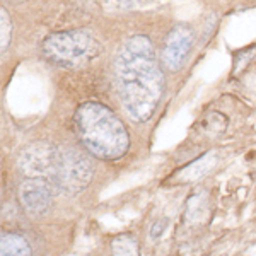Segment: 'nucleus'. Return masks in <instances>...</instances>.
Here are the masks:
<instances>
[{"label":"nucleus","instance_id":"nucleus-7","mask_svg":"<svg viewBox=\"0 0 256 256\" xmlns=\"http://www.w3.org/2000/svg\"><path fill=\"white\" fill-rule=\"evenodd\" d=\"M56 190L41 178H26L19 186V202L31 217H41L52 207Z\"/></svg>","mask_w":256,"mask_h":256},{"label":"nucleus","instance_id":"nucleus-12","mask_svg":"<svg viewBox=\"0 0 256 256\" xmlns=\"http://www.w3.org/2000/svg\"><path fill=\"white\" fill-rule=\"evenodd\" d=\"M0 26H2V32H0V44H2V55L7 52L10 44V38H12V24H10V16L7 14V10L0 9Z\"/></svg>","mask_w":256,"mask_h":256},{"label":"nucleus","instance_id":"nucleus-6","mask_svg":"<svg viewBox=\"0 0 256 256\" xmlns=\"http://www.w3.org/2000/svg\"><path fill=\"white\" fill-rule=\"evenodd\" d=\"M193 41H195V34L184 24H176L168 32L162 53H160V64L168 72H178L183 67L193 48Z\"/></svg>","mask_w":256,"mask_h":256},{"label":"nucleus","instance_id":"nucleus-3","mask_svg":"<svg viewBox=\"0 0 256 256\" xmlns=\"http://www.w3.org/2000/svg\"><path fill=\"white\" fill-rule=\"evenodd\" d=\"M41 53L58 67H76L99 53L98 41L88 30H72L48 34L41 43Z\"/></svg>","mask_w":256,"mask_h":256},{"label":"nucleus","instance_id":"nucleus-5","mask_svg":"<svg viewBox=\"0 0 256 256\" xmlns=\"http://www.w3.org/2000/svg\"><path fill=\"white\" fill-rule=\"evenodd\" d=\"M58 159L60 147L52 142H34L19 152L18 169L24 178H41L53 184Z\"/></svg>","mask_w":256,"mask_h":256},{"label":"nucleus","instance_id":"nucleus-1","mask_svg":"<svg viewBox=\"0 0 256 256\" xmlns=\"http://www.w3.org/2000/svg\"><path fill=\"white\" fill-rule=\"evenodd\" d=\"M114 76L122 104L132 122L146 123L164 94V76L152 41L144 34L130 36L114 60Z\"/></svg>","mask_w":256,"mask_h":256},{"label":"nucleus","instance_id":"nucleus-4","mask_svg":"<svg viewBox=\"0 0 256 256\" xmlns=\"http://www.w3.org/2000/svg\"><path fill=\"white\" fill-rule=\"evenodd\" d=\"M94 176V162L88 154L74 147H60L58 169L53 186L56 193L76 196L89 186Z\"/></svg>","mask_w":256,"mask_h":256},{"label":"nucleus","instance_id":"nucleus-14","mask_svg":"<svg viewBox=\"0 0 256 256\" xmlns=\"http://www.w3.org/2000/svg\"><path fill=\"white\" fill-rule=\"evenodd\" d=\"M166 227H168V222L164 220V218H162V220H158L154 226H152V229H150V238L152 239L160 238V236H162L164 230H166Z\"/></svg>","mask_w":256,"mask_h":256},{"label":"nucleus","instance_id":"nucleus-8","mask_svg":"<svg viewBox=\"0 0 256 256\" xmlns=\"http://www.w3.org/2000/svg\"><path fill=\"white\" fill-rule=\"evenodd\" d=\"M216 164H217V154L216 152H207V154H204L200 159L193 160L188 166L180 169V171L176 172L174 180L178 183H193V181L202 180L207 172L212 171Z\"/></svg>","mask_w":256,"mask_h":256},{"label":"nucleus","instance_id":"nucleus-15","mask_svg":"<svg viewBox=\"0 0 256 256\" xmlns=\"http://www.w3.org/2000/svg\"><path fill=\"white\" fill-rule=\"evenodd\" d=\"M9 2H12V4H22V2H26V0H9Z\"/></svg>","mask_w":256,"mask_h":256},{"label":"nucleus","instance_id":"nucleus-13","mask_svg":"<svg viewBox=\"0 0 256 256\" xmlns=\"http://www.w3.org/2000/svg\"><path fill=\"white\" fill-rule=\"evenodd\" d=\"M205 126L212 132H224L227 128V118L224 114L217 113V111H212V113L205 118Z\"/></svg>","mask_w":256,"mask_h":256},{"label":"nucleus","instance_id":"nucleus-11","mask_svg":"<svg viewBox=\"0 0 256 256\" xmlns=\"http://www.w3.org/2000/svg\"><path fill=\"white\" fill-rule=\"evenodd\" d=\"M111 250H113L114 254L135 256L138 254V242L132 234H120L111 241Z\"/></svg>","mask_w":256,"mask_h":256},{"label":"nucleus","instance_id":"nucleus-10","mask_svg":"<svg viewBox=\"0 0 256 256\" xmlns=\"http://www.w3.org/2000/svg\"><path fill=\"white\" fill-rule=\"evenodd\" d=\"M0 254L2 256H28V254H31V246L22 234L2 232V238H0Z\"/></svg>","mask_w":256,"mask_h":256},{"label":"nucleus","instance_id":"nucleus-9","mask_svg":"<svg viewBox=\"0 0 256 256\" xmlns=\"http://www.w3.org/2000/svg\"><path fill=\"white\" fill-rule=\"evenodd\" d=\"M208 214V196L204 190H196L192 193V196L186 202V208H184L183 218L190 226L200 224Z\"/></svg>","mask_w":256,"mask_h":256},{"label":"nucleus","instance_id":"nucleus-2","mask_svg":"<svg viewBox=\"0 0 256 256\" xmlns=\"http://www.w3.org/2000/svg\"><path fill=\"white\" fill-rule=\"evenodd\" d=\"M74 126L86 152L101 160L123 158L130 147V135L122 120L101 102L80 104L74 114Z\"/></svg>","mask_w":256,"mask_h":256}]
</instances>
